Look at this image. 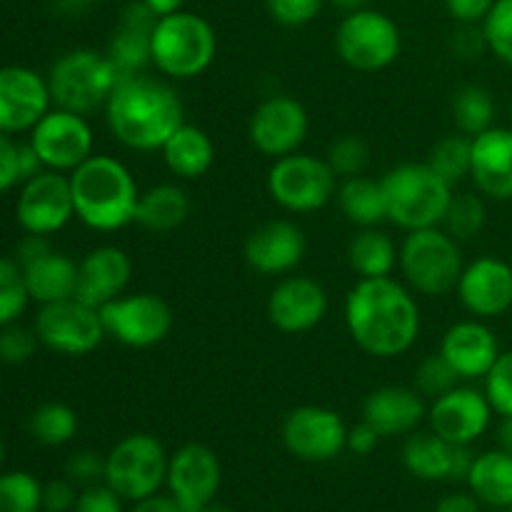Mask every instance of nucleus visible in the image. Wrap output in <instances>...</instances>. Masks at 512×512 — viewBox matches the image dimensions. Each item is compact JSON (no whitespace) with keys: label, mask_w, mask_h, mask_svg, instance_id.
<instances>
[{"label":"nucleus","mask_w":512,"mask_h":512,"mask_svg":"<svg viewBox=\"0 0 512 512\" xmlns=\"http://www.w3.org/2000/svg\"><path fill=\"white\" fill-rule=\"evenodd\" d=\"M345 328L363 353L393 360L418 343L423 315L413 290L398 278H363L345 295Z\"/></svg>","instance_id":"f257e3e1"},{"label":"nucleus","mask_w":512,"mask_h":512,"mask_svg":"<svg viewBox=\"0 0 512 512\" xmlns=\"http://www.w3.org/2000/svg\"><path fill=\"white\" fill-rule=\"evenodd\" d=\"M110 135L135 153H160L185 123V105L163 75H125L103 108Z\"/></svg>","instance_id":"f03ea898"},{"label":"nucleus","mask_w":512,"mask_h":512,"mask_svg":"<svg viewBox=\"0 0 512 512\" xmlns=\"http://www.w3.org/2000/svg\"><path fill=\"white\" fill-rule=\"evenodd\" d=\"M75 218L95 233H118L135 223L140 188L123 160L95 153L68 175Z\"/></svg>","instance_id":"7ed1b4c3"},{"label":"nucleus","mask_w":512,"mask_h":512,"mask_svg":"<svg viewBox=\"0 0 512 512\" xmlns=\"http://www.w3.org/2000/svg\"><path fill=\"white\" fill-rule=\"evenodd\" d=\"M388 205V223L405 233L443 225L455 188L428 163H400L380 178Z\"/></svg>","instance_id":"20e7f679"},{"label":"nucleus","mask_w":512,"mask_h":512,"mask_svg":"<svg viewBox=\"0 0 512 512\" xmlns=\"http://www.w3.org/2000/svg\"><path fill=\"white\" fill-rule=\"evenodd\" d=\"M463 243L443 228H425L405 233L398 253V270L403 283L415 295L443 298L455 293L463 275Z\"/></svg>","instance_id":"39448f33"},{"label":"nucleus","mask_w":512,"mask_h":512,"mask_svg":"<svg viewBox=\"0 0 512 512\" xmlns=\"http://www.w3.org/2000/svg\"><path fill=\"white\" fill-rule=\"evenodd\" d=\"M218 33L198 13L178 10L158 18L153 30V68L168 80H193L213 65Z\"/></svg>","instance_id":"423d86ee"},{"label":"nucleus","mask_w":512,"mask_h":512,"mask_svg":"<svg viewBox=\"0 0 512 512\" xmlns=\"http://www.w3.org/2000/svg\"><path fill=\"white\" fill-rule=\"evenodd\" d=\"M48 88L55 108L78 115H93L105 108L118 85L120 73L105 53L93 48H75L60 55L48 70Z\"/></svg>","instance_id":"0eeeda50"},{"label":"nucleus","mask_w":512,"mask_h":512,"mask_svg":"<svg viewBox=\"0 0 512 512\" xmlns=\"http://www.w3.org/2000/svg\"><path fill=\"white\" fill-rule=\"evenodd\" d=\"M340 178L333 173L328 160L310 153H290L273 160L265 188L273 203L285 213L310 215L323 210L335 200Z\"/></svg>","instance_id":"6e6552de"},{"label":"nucleus","mask_w":512,"mask_h":512,"mask_svg":"<svg viewBox=\"0 0 512 512\" xmlns=\"http://www.w3.org/2000/svg\"><path fill=\"white\" fill-rule=\"evenodd\" d=\"M168 460L170 453L155 435L130 433L105 455V483L125 503H138L165 488Z\"/></svg>","instance_id":"1a4fd4ad"},{"label":"nucleus","mask_w":512,"mask_h":512,"mask_svg":"<svg viewBox=\"0 0 512 512\" xmlns=\"http://www.w3.org/2000/svg\"><path fill=\"white\" fill-rule=\"evenodd\" d=\"M403 35L398 23L380 10L348 13L335 30V53L358 73H380L400 58Z\"/></svg>","instance_id":"9d476101"},{"label":"nucleus","mask_w":512,"mask_h":512,"mask_svg":"<svg viewBox=\"0 0 512 512\" xmlns=\"http://www.w3.org/2000/svg\"><path fill=\"white\" fill-rule=\"evenodd\" d=\"M100 320L105 338L133 350L155 348L175 325L173 308L158 293H123L100 308Z\"/></svg>","instance_id":"9b49d317"},{"label":"nucleus","mask_w":512,"mask_h":512,"mask_svg":"<svg viewBox=\"0 0 512 512\" xmlns=\"http://www.w3.org/2000/svg\"><path fill=\"white\" fill-rule=\"evenodd\" d=\"M40 345L65 358H83L98 350L105 340L100 310L78 298L40 305L33 320Z\"/></svg>","instance_id":"f8f14e48"},{"label":"nucleus","mask_w":512,"mask_h":512,"mask_svg":"<svg viewBox=\"0 0 512 512\" xmlns=\"http://www.w3.org/2000/svg\"><path fill=\"white\" fill-rule=\"evenodd\" d=\"M280 440L293 458L305 463H330L348 450V425L333 408L298 405L285 415Z\"/></svg>","instance_id":"ddd939ff"},{"label":"nucleus","mask_w":512,"mask_h":512,"mask_svg":"<svg viewBox=\"0 0 512 512\" xmlns=\"http://www.w3.org/2000/svg\"><path fill=\"white\" fill-rule=\"evenodd\" d=\"M28 143L40 155L45 170H58L65 175L95 155V133L88 118L55 105L30 130Z\"/></svg>","instance_id":"4468645a"},{"label":"nucleus","mask_w":512,"mask_h":512,"mask_svg":"<svg viewBox=\"0 0 512 512\" xmlns=\"http://www.w3.org/2000/svg\"><path fill=\"white\" fill-rule=\"evenodd\" d=\"M310 133V115L293 95H270L260 100L248 123L250 145L270 160L298 153Z\"/></svg>","instance_id":"2eb2a0df"},{"label":"nucleus","mask_w":512,"mask_h":512,"mask_svg":"<svg viewBox=\"0 0 512 512\" xmlns=\"http://www.w3.org/2000/svg\"><path fill=\"white\" fill-rule=\"evenodd\" d=\"M223 485L218 453L203 443H185L170 453L165 493L185 512H198L215 503Z\"/></svg>","instance_id":"dca6fc26"},{"label":"nucleus","mask_w":512,"mask_h":512,"mask_svg":"<svg viewBox=\"0 0 512 512\" xmlns=\"http://www.w3.org/2000/svg\"><path fill=\"white\" fill-rule=\"evenodd\" d=\"M15 218L23 233L55 235L75 218L70 178L58 170H43L20 185Z\"/></svg>","instance_id":"f3484780"},{"label":"nucleus","mask_w":512,"mask_h":512,"mask_svg":"<svg viewBox=\"0 0 512 512\" xmlns=\"http://www.w3.org/2000/svg\"><path fill=\"white\" fill-rule=\"evenodd\" d=\"M493 405L475 385L453 388L428 403V428L453 445H473L493 423Z\"/></svg>","instance_id":"a211bd4d"},{"label":"nucleus","mask_w":512,"mask_h":512,"mask_svg":"<svg viewBox=\"0 0 512 512\" xmlns=\"http://www.w3.org/2000/svg\"><path fill=\"white\" fill-rule=\"evenodd\" d=\"M330 308L328 290L310 275H283L268 295V320L285 335H303L318 328Z\"/></svg>","instance_id":"6ab92c4d"},{"label":"nucleus","mask_w":512,"mask_h":512,"mask_svg":"<svg viewBox=\"0 0 512 512\" xmlns=\"http://www.w3.org/2000/svg\"><path fill=\"white\" fill-rule=\"evenodd\" d=\"M53 108L48 78L28 65L0 68V133H30Z\"/></svg>","instance_id":"aec40b11"},{"label":"nucleus","mask_w":512,"mask_h":512,"mask_svg":"<svg viewBox=\"0 0 512 512\" xmlns=\"http://www.w3.org/2000/svg\"><path fill=\"white\" fill-rule=\"evenodd\" d=\"M470 318L495 320L512 310V265L498 255H480L465 263L455 288Z\"/></svg>","instance_id":"412c9836"},{"label":"nucleus","mask_w":512,"mask_h":512,"mask_svg":"<svg viewBox=\"0 0 512 512\" xmlns=\"http://www.w3.org/2000/svg\"><path fill=\"white\" fill-rule=\"evenodd\" d=\"M245 263L268 278L290 275L308 253V238L295 220L275 218L258 225L245 240Z\"/></svg>","instance_id":"4be33fe9"},{"label":"nucleus","mask_w":512,"mask_h":512,"mask_svg":"<svg viewBox=\"0 0 512 512\" xmlns=\"http://www.w3.org/2000/svg\"><path fill=\"white\" fill-rule=\"evenodd\" d=\"M405 470L413 478L425 480V483H445V480H468L470 468H473L475 453L470 445H453L440 438L433 430H415L403 443Z\"/></svg>","instance_id":"5701e85b"},{"label":"nucleus","mask_w":512,"mask_h":512,"mask_svg":"<svg viewBox=\"0 0 512 512\" xmlns=\"http://www.w3.org/2000/svg\"><path fill=\"white\" fill-rule=\"evenodd\" d=\"M440 353L445 355L463 383L483 380L500 358V340L488 320L468 318L450 325L440 340Z\"/></svg>","instance_id":"b1692460"},{"label":"nucleus","mask_w":512,"mask_h":512,"mask_svg":"<svg viewBox=\"0 0 512 512\" xmlns=\"http://www.w3.org/2000/svg\"><path fill=\"white\" fill-rule=\"evenodd\" d=\"M155 25H158V15L143 0H133V3L125 5L108 40V50H105L120 78L148 73V68L153 65Z\"/></svg>","instance_id":"393cba45"},{"label":"nucleus","mask_w":512,"mask_h":512,"mask_svg":"<svg viewBox=\"0 0 512 512\" xmlns=\"http://www.w3.org/2000/svg\"><path fill=\"white\" fill-rule=\"evenodd\" d=\"M133 280V260L118 245H98L78 260L75 298L93 308H103L120 298Z\"/></svg>","instance_id":"a878e982"},{"label":"nucleus","mask_w":512,"mask_h":512,"mask_svg":"<svg viewBox=\"0 0 512 512\" xmlns=\"http://www.w3.org/2000/svg\"><path fill=\"white\" fill-rule=\"evenodd\" d=\"M363 420L383 438H408L428 423V400L413 385H383L363 400Z\"/></svg>","instance_id":"bb28decb"},{"label":"nucleus","mask_w":512,"mask_h":512,"mask_svg":"<svg viewBox=\"0 0 512 512\" xmlns=\"http://www.w3.org/2000/svg\"><path fill=\"white\" fill-rule=\"evenodd\" d=\"M470 180L488 200H512V128L493 125L473 138Z\"/></svg>","instance_id":"cd10ccee"},{"label":"nucleus","mask_w":512,"mask_h":512,"mask_svg":"<svg viewBox=\"0 0 512 512\" xmlns=\"http://www.w3.org/2000/svg\"><path fill=\"white\" fill-rule=\"evenodd\" d=\"M23 278L33 303H60V300L75 298V290H78V260L50 248L48 253L23 265Z\"/></svg>","instance_id":"c85d7f7f"},{"label":"nucleus","mask_w":512,"mask_h":512,"mask_svg":"<svg viewBox=\"0 0 512 512\" xmlns=\"http://www.w3.org/2000/svg\"><path fill=\"white\" fill-rule=\"evenodd\" d=\"M190 195L178 183H158L148 190H140L135 225L153 235H168L183 228L190 218Z\"/></svg>","instance_id":"c756f323"},{"label":"nucleus","mask_w":512,"mask_h":512,"mask_svg":"<svg viewBox=\"0 0 512 512\" xmlns=\"http://www.w3.org/2000/svg\"><path fill=\"white\" fill-rule=\"evenodd\" d=\"M160 158L178 180H198L215 165V143L208 130L183 123L165 140Z\"/></svg>","instance_id":"7c9ffc66"},{"label":"nucleus","mask_w":512,"mask_h":512,"mask_svg":"<svg viewBox=\"0 0 512 512\" xmlns=\"http://www.w3.org/2000/svg\"><path fill=\"white\" fill-rule=\"evenodd\" d=\"M470 493L495 510L512 508V455L503 448L475 455L473 468L465 480Z\"/></svg>","instance_id":"2f4dec72"},{"label":"nucleus","mask_w":512,"mask_h":512,"mask_svg":"<svg viewBox=\"0 0 512 512\" xmlns=\"http://www.w3.org/2000/svg\"><path fill=\"white\" fill-rule=\"evenodd\" d=\"M335 203H338L343 218L358 230L380 228L383 223H388V205H385L380 178H368L363 173L355 175V178L340 180Z\"/></svg>","instance_id":"473e14b6"},{"label":"nucleus","mask_w":512,"mask_h":512,"mask_svg":"<svg viewBox=\"0 0 512 512\" xmlns=\"http://www.w3.org/2000/svg\"><path fill=\"white\" fill-rule=\"evenodd\" d=\"M400 245L383 228H363L348 245V263L358 280L390 278L398 270Z\"/></svg>","instance_id":"72a5a7b5"},{"label":"nucleus","mask_w":512,"mask_h":512,"mask_svg":"<svg viewBox=\"0 0 512 512\" xmlns=\"http://www.w3.org/2000/svg\"><path fill=\"white\" fill-rule=\"evenodd\" d=\"M450 113H453V123L458 128V133L475 138V135L485 133L495 125V98L485 85H463L458 93L453 95V105H450Z\"/></svg>","instance_id":"f704fd0d"},{"label":"nucleus","mask_w":512,"mask_h":512,"mask_svg":"<svg viewBox=\"0 0 512 512\" xmlns=\"http://www.w3.org/2000/svg\"><path fill=\"white\" fill-rule=\"evenodd\" d=\"M78 413L70 405L50 400L30 413L28 433L45 448H63L78 435Z\"/></svg>","instance_id":"c9c22d12"},{"label":"nucleus","mask_w":512,"mask_h":512,"mask_svg":"<svg viewBox=\"0 0 512 512\" xmlns=\"http://www.w3.org/2000/svg\"><path fill=\"white\" fill-rule=\"evenodd\" d=\"M425 163L455 188L470 178V163H473V138L463 133H453L440 138L430 148Z\"/></svg>","instance_id":"e433bc0d"},{"label":"nucleus","mask_w":512,"mask_h":512,"mask_svg":"<svg viewBox=\"0 0 512 512\" xmlns=\"http://www.w3.org/2000/svg\"><path fill=\"white\" fill-rule=\"evenodd\" d=\"M488 198L480 193H453L440 228L453 235L458 243L478 238L488 225Z\"/></svg>","instance_id":"4c0bfd02"},{"label":"nucleus","mask_w":512,"mask_h":512,"mask_svg":"<svg viewBox=\"0 0 512 512\" xmlns=\"http://www.w3.org/2000/svg\"><path fill=\"white\" fill-rule=\"evenodd\" d=\"M0 512H43V483L25 470L0 473Z\"/></svg>","instance_id":"58836bf2"},{"label":"nucleus","mask_w":512,"mask_h":512,"mask_svg":"<svg viewBox=\"0 0 512 512\" xmlns=\"http://www.w3.org/2000/svg\"><path fill=\"white\" fill-rule=\"evenodd\" d=\"M30 303L23 268L15 258H0V328L18 323Z\"/></svg>","instance_id":"ea45409f"},{"label":"nucleus","mask_w":512,"mask_h":512,"mask_svg":"<svg viewBox=\"0 0 512 512\" xmlns=\"http://www.w3.org/2000/svg\"><path fill=\"white\" fill-rule=\"evenodd\" d=\"M460 383H463V380H460V375L455 373L453 365L445 360V355L440 353V350L438 353L425 355V358L418 363V368H415L413 388L418 390L425 400L440 398V395H445V393H450L453 388H458Z\"/></svg>","instance_id":"a19ab883"},{"label":"nucleus","mask_w":512,"mask_h":512,"mask_svg":"<svg viewBox=\"0 0 512 512\" xmlns=\"http://www.w3.org/2000/svg\"><path fill=\"white\" fill-rule=\"evenodd\" d=\"M325 160L340 180L363 175L370 165V145L360 135H343L333 140L325 153Z\"/></svg>","instance_id":"79ce46f5"},{"label":"nucleus","mask_w":512,"mask_h":512,"mask_svg":"<svg viewBox=\"0 0 512 512\" xmlns=\"http://www.w3.org/2000/svg\"><path fill=\"white\" fill-rule=\"evenodd\" d=\"M488 53L512 68V0H495L488 18L483 20Z\"/></svg>","instance_id":"37998d69"},{"label":"nucleus","mask_w":512,"mask_h":512,"mask_svg":"<svg viewBox=\"0 0 512 512\" xmlns=\"http://www.w3.org/2000/svg\"><path fill=\"white\" fill-rule=\"evenodd\" d=\"M483 390L493 405L495 415H512V350H503L490 373L483 378Z\"/></svg>","instance_id":"c03bdc74"},{"label":"nucleus","mask_w":512,"mask_h":512,"mask_svg":"<svg viewBox=\"0 0 512 512\" xmlns=\"http://www.w3.org/2000/svg\"><path fill=\"white\" fill-rule=\"evenodd\" d=\"M40 340L33 328L10 323L0 328V363L3 365H23L38 353Z\"/></svg>","instance_id":"a18cd8bd"},{"label":"nucleus","mask_w":512,"mask_h":512,"mask_svg":"<svg viewBox=\"0 0 512 512\" xmlns=\"http://www.w3.org/2000/svg\"><path fill=\"white\" fill-rule=\"evenodd\" d=\"M323 5L325 0H265L268 15L283 28H303L313 23Z\"/></svg>","instance_id":"49530a36"},{"label":"nucleus","mask_w":512,"mask_h":512,"mask_svg":"<svg viewBox=\"0 0 512 512\" xmlns=\"http://www.w3.org/2000/svg\"><path fill=\"white\" fill-rule=\"evenodd\" d=\"M65 478L73 480L78 488L105 483V455L95 450H75L65 460Z\"/></svg>","instance_id":"de8ad7c7"},{"label":"nucleus","mask_w":512,"mask_h":512,"mask_svg":"<svg viewBox=\"0 0 512 512\" xmlns=\"http://www.w3.org/2000/svg\"><path fill=\"white\" fill-rule=\"evenodd\" d=\"M73 512H125V500L108 483L80 488Z\"/></svg>","instance_id":"09e8293b"},{"label":"nucleus","mask_w":512,"mask_h":512,"mask_svg":"<svg viewBox=\"0 0 512 512\" xmlns=\"http://www.w3.org/2000/svg\"><path fill=\"white\" fill-rule=\"evenodd\" d=\"M450 50L460 60H475L488 53V40H485L483 25H458L450 35Z\"/></svg>","instance_id":"8fccbe9b"},{"label":"nucleus","mask_w":512,"mask_h":512,"mask_svg":"<svg viewBox=\"0 0 512 512\" xmlns=\"http://www.w3.org/2000/svg\"><path fill=\"white\" fill-rule=\"evenodd\" d=\"M80 488L68 478H55L43 485V512H73Z\"/></svg>","instance_id":"3c124183"},{"label":"nucleus","mask_w":512,"mask_h":512,"mask_svg":"<svg viewBox=\"0 0 512 512\" xmlns=\"http://www.w3.org/2000/svg\"><path fill=\"white\" fill-rule=\"evenodd\" d=\"M20 183V143L0 133V193H8Z\"/></svg>","instance_id":"603ef678"},{"label":"nucleus","mask_w":512,"mask_h":512,"mask_svg":"<svg viewBox=\"0 0 512 512\" xmlns=\"http://www.w3.org/2000/svg\"><path fill=\"white\" fill-rule=\"evenodd\" d=\"M443 3L458 25H483L495 0H443Z\"/></svg>","instance_id":"864d4df0"},{"label":"nucleus","mask_w":512,"mask_h":512,"mask_svg":"<svg viewBox=\"0 0 512 512\" xmlns=\"http://www.w3.org/2000/svg\"><path fill=\"white\" fill-rule=\"evenodd\" d=\"M380 440H383V435H380L370 423L360 420L358 425H350L348 428V445H345V448H348V453L365 458V455L378 450Z\"/></svg>","instance_id":"5fc2aeb1"},{"label":"nucleus","mask_w":512,"mask_h":512,"mask_svg":"<svg viewBox=\"0 0 512 512\" xmlns=\"http://www.w3.org/2000/svg\"><path fill=\"white\" fill-rule=\"evenodd\" d=\"M50 248H53V243H50L48 235L25 233L23 238H20V243L15 245V263L23 268V265H28L30 260H35V258H40L43 253H48Z\"/></svg>","instance_id":"6e6d98bb"},{"label":"nucleus","mask_w":512,"mask_h":512,"mask_svg":"<svg viewBox=\"0 0 512 512\" xmlns=\"http://www.w3.org/2000/svg\"><path fill=\"white\" fill-rule=\"evenodd\" d=\"M433 512H483V503L470 490H455L443 495Z\"/></svg>","instance_id":"4d7b16f0"},{"label":"nucleus","mask_w":512,"mask_h":512,"mask_svg":"<svg viewBox=\"0 0 512 512\" xmlns=\"http://www.w3.org/2000/svg\"><path fill=\"white\" fill-rule=\"evenodd\" d=\"M128 512H185L170 498L168 493H158V495H150V498L138 500V503H130Z\"/></svg>","instance_id":"13d9d810"},{"label":"nucleus","mask_w":512,"mask_h":512,"mask_svg":"<svg viewBox=\"0 0 512 512\" xmlns=\"http://www.w3.org/2000/svg\"><path fill=\"white\" fill-rule=\"evenodd\" d=\"M43 170H45V165H43V160H40V155L35 153L33 145L20 143V178H23V183L25 180L35 178L38 173H43Z\"/></svg>","instance_id":"bf43d9fd"},{"label":"nucleus","mask_w":512,"mask_h":512,"mask_svg":"<svg viewBox=\"0 0 512 512\" xmlns=\"http://www.w3.org/2000/svg\"><path fill=\"white\" fill-rule=\"evenodd\" d=\"M145 5H148L150 10H153L158 18H163V15H170V13H178V10H183L185 0H143Z\"/></svg>","instance_id":"052dcab7"},{"label":"nucleus","mask_w":512,"mask_h":512,"mask_svg":"<svg viewBox=\"0 0 512 512\" xmlns=\"http://www.w3.org/2000/svg\"><path fill=\"white\" fill-rule=\"evenodd\" d=\"M498 443L505 453L512 455V415L510 418H500V428H498Z\"/></svg>","instance_id":"680f3d73"},{"label":"nucleus","mask_w":512,"mask_h":512,"mask_svg":"<svg viewBox=\"0 0 512 512\" xmlns=\"http://www.w3.org/2000/svg\"><path fill=\"white\" fill-rule=\"evenodd\" d=\"M325 3L333 5V8H338V10H343V13L348 15V13H355V10L368 8L370 0H325Z\"/></svg>","instance_id":"e2e57ef3"},{"label":"nucleus","mask_w":512,"mask_h":512,"mask_svg":"<svg viewBox=\"0 0 512 512\" xmlns=\"http://www.w3.org/2000/svg\"><path fill=\"white\" fill-rule=\"evenodd\" d=\"M198 512H233L228 508V505H220L218 500H215V503H210V505H205L203 510H198Z\"/></svg>","instance_id":"0e129e2a"},{"label":"nucleus","mask_w":512,"mask_h":512,"mask_svg":"<svg viewBox=\"0 0 512 512\" xmlns=\"http://www.w3.org/2000/svg\"><path fill=\"white\" fill-rule=\"evenodd\" d=\"M5 460V443H3V435H0V465H3Z\"/></svg>","instance_id":"69168bd1"},{"label":"nucleus","mask_w":512,"mask_h":512,"mask_svg":"<svg viewBox=\"0 0 512 512\" xmlns=\"http://www.w3.org/2000/svg\"><path fill=\"white\" fill-rule=\"evenodd\" d=\"M70 3H78V5H88V3H95V0H70Z\"/></svg>","instance_id":"338daca9"},{"label":"nucleus","mask_w":512,"mask_h":512,"mask_svg":"<svg viewBox=\"0 0 512 512\" xmlns=\"http://www.w3.org/2000/svg\"><path fill=\"white\" fill-rule=\"evenodd\" d=\"M510 113H512V98H510Z\"/></svg>","instance_id":"774afa93"}]
</instances>
